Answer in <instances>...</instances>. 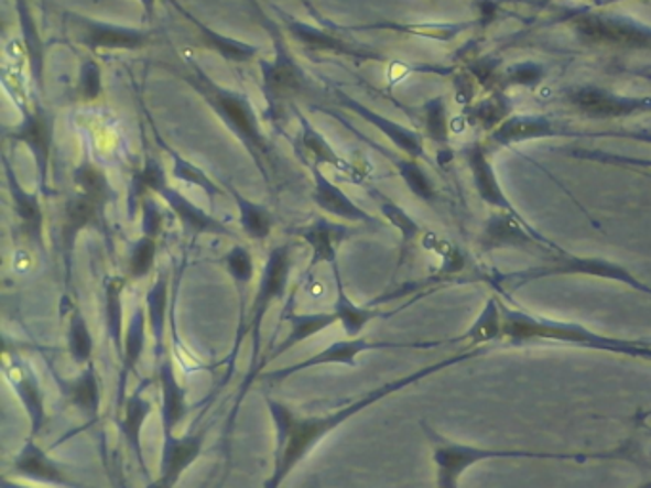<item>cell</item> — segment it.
Segmentation results:
<instances>
[{"label":"cell","mask_w":651,"mask_h":488,"mask_svg":"<svg viewBox=\"0 0 651 488\" xmlns=\"http://www.w3.org/2000/svg\"><path fill=\"white\" fill-rule=\"evenodd\" d=\"M172 155V177L178 180L182 184L195 185L205 192L208 198L220 197L223 189L210 180V177L200 171L199 166H195L194 163H189L187 159L178 155L176 151H171Z\"/></svg>","instance_id":"obj_45"},{"label":"cell","mask_w":651,"mask_h":488,"mask_svg":"<svg viewBox=\"0 0 651 488\" xmlns=\"http://www.w3.org/2000/svg\"><path fill=\"white\" fill-rule=\"evenodd\" d=\"M294 234L299 235L302 241L308 242L312 248V262L308 269H314L319 263H329L330 268L338 263V247L348 237V229L333 221L317 218L310 226L296 229Z\"/></svg>","instance_id":"obj_31"},{"label":"cell","mask_w":651,"mask_h":488,"mask_svg":"<svg viewBox=\"0 0 651 488\" xmlns=\"http://www.w3.org/2000/svg\"><path fill=\"white\" fill-rule=\"evenodd\" d=\"M2 372L8 386L12 388L15 397L20 399L29 422V435L39 437L48 420L46 411V391H44L41 378L36 376L33 365L23 359L22 355L14 351H4L2 357Z\"/></svg>","instance_id":"obj_8"},{"label":"cell","mask_w":651,"mask_h":488,"mask_svg":"<svg viewBox=\"0 0 651 488\" xmlns=\"http://www.w3.org/2000/svg\"><path fill=\"white\" fill-rule=\"evenodd\" d=\"M310 171H312V177H314L312 198H314L317 208H322L323 213L330 214V216L340 218V220L350 221V224L379 226L377 218H372L371 214H367L358 203H354L337 184H333L329 177L319 171V164H312Z\"/></svg>","instance_id":"obj_23"},{"label":"cell","mask_w":651,"mask_h":488,"mask_svg":"<svg viewBox=\"0 0 651 488\" xmlns=\"http://www.w3.org/2000/svg\"><path fill=\"white\" fill-rule=\"evenodd\" d=\"M283 318L289 321L291 328H289L285 338H283L278 346L273 347L272 354L265 355L262 362H272L275 361V359H280L281 355L291 351L293 347L301 346L304 341L314 338L317 334L325 333L327 328H330V326L337 325L338 323L337 317H335V313L333 312L296 313L285 310Z\"/></svg>","instance_id":"obj_27"},{"label":"cell","mask_w":651,"mask_h":488,"mask_svg":"<svg viewBox=\"0 0 651 488\" xmlns=\"http://www.w3.org/2000/svg\"><path fill=\"white\" fill-rule=\"evenodd\" d=\"M169 185L166 172L158 159L153 155L145 156L142 169L134 172L129 185V210L130 214L137 213L138 206L142 205L143 198H148L150 193L159 195Z\"/></svg>","instance_id":"obj_40"},{"label":"cell","mask_w":651,"mask_h":488,"mask_svg":"<svg viewBox=\"0 0 651 488\" xmlns=\"http://www.w3.org/2000/svg\"><path fill=\"white\" fill-rule=\"evenodd\" d=\"M148 313L145 305H137L130 313L129 323L124 328V341H122L121 351V372L117 380V393H115V414L121 411L122 404L127 401V391H129V380L137 375L138 365L142 361L143 351L148 346Z\"/></svg>","instance_id":"obj_16"},{"label":"cell","mask_w":651,"mask_h":488,"mask_svg":"<svg viewBox=\"0 0 651 488\" xmlns=\"http://www.w3.org/2000/svg\"><path fill=\"white\" fill-rule=\"evenodd\" d=\"M77 96L85 104H96L104 96V80H101L100 65L94 59H85L80 64Z\"/></svg>","instance_id":"obj_48"},{"label":"cell","mask_w":651,"mask_h":488,"mask_svg":"<svg viewBox=\"0 0 651 488\" xmlns=\"http://www.w3.org/2000/svg\"><path fill=\"white\" fill-rule=\"evenodd\" d=\"M169 275L165 271H159L158 279L153 281L145 297V313H148V325L150 333L153 334V354L155 359H161L163 355L169 354L166 347V317H169Z\"/></svg>","instance_id":"obj_34"},{"label":"cell","mask_w":651,"mask_h":488,"mask_svg":"<svg viewBox=\"0 0 651 488\" xmlns=\"http://www.w3.org/2000/svg\"><path fill=\"white\" fill-rule=\"evenodd\" d=\"M569 106L588 119H625L651 109V99L629 98L598 86H579L566 93Z\"/></svg>","instance_id":"obj_11"},{"label":"cell","mask_w":651,"mask_h":488,"mask_svg":"<svg viewBox=\"0 0 651 488\" xmlns=\"http://www.w3.org/2000/svg\"><path fill=\"white\" fill-rule=\"evenodd\" d=\"M558 134L560 128L546 117L510 115L507 121L501 122L491 132V142L499 148H509L516 143L531 142V140H541V138H552V135Z\"/></svg>","instance_id":"obj_30"},{"label":"cell","mask_w":651,"mask_h":488,"mask_svg":"<svg viewBox=\"0 0 651 488\" xmlns=\"http://www.w3.org/2000/svg\"><path fill=\"white\" fill-rule=\"evenodd\" d=\"M187 67L189 69L182 73L180 77L184 78L187 85L207 101L208 106L213 107V111L226 122V127L231 128V132L245 143V148L249 149L258 169L264 172V177L268 180L265 164H273L272 143L260 128L257 109L252 106L251 98L247 94L229 90L215 83L200 69L199 65L195 64L194 59L187 62Z\"/></svg>","instance_id":"obj_2"},{"label":"cell","mask_w":651,"mask_h":488,"mask_svg":"<svg viewBox=\"0 0 651 488\" xmlns=\"http://www.w3.org/2000/svg\"><path fill=\"white\" fill-rule=\"evenodd\" d=\"M0 488H35L29 487V485H23V482H18L15 479H10L8 474L2 475V481H0Z\"/></svg>","instance_id":"obj_53"},{"label":"cell","mask_w":651,"mask_h":488,"mask_svg":"<svg viewBox=\"0 0 651 488\" xmlns=\"http://www.w3.org/2000/svg\"><path fill=\"white\" fill-rule=\"evenodd\" d=\"M65 341H67V354L77 367L83 368L88 362H93L96 341H94L93 330H90V325H88L79 305H73L69 317H67Z\"/></svg>","instance_id":"obj_39"},{"label":"cell","mask_w":651,"mask_h":488,"mask_svg":"<svg viewBox=\"0 0 651 488\" xmlns=\"http://www.w3.org/2000/svg\"><path fill=\"white\" fill-rule=\"evenodd\" d=\"M543 239L533 229L525 226L522 216L514 214H493L486 221V227L478 239V248L481 252H493L502 248H516V250H531L533 247L544 248Z\"/></svg>","instance_id":"obj_17"},{"label":"cell","mask_w":651,"mask_h":488,"mask_svg":"<svg viewBox=\"0 0 651 488\" xmlns=\"http://www.w3.org/2000/svg\"><path fill=\"white\" fill-rule=\"evenodd\" d=\"M127 279L121 275H109L104 281V315H106V333L111 346L121 357L124 328L122 326V294H124Z\"/></svg>","instance_id":"obj_38"},{"label":"cell","mask_w":651,"mask_h":488,"mask_svg":"<svg viewBox=\"0 0 651 488\" xmlns=\"http://www.w3.org/2000/svg\"><path fill=\"white\" fill-rule=\"evenodd\" d=\"M262 22L273 39V59H260L258 65L262 73V93L270 106V115L278 121L286 107H293L294 99L301 98L308 90V78L291 54L280 29L273 28V23L265 18Z\"/></svg>","instance_id":"obj_4"},{"label":"cell","mask_w":651,"mask_h":488,"mask_svg":"<svg viewBox=\"0 0 651 488\" xmlns=\"http://www.w3.org/2000/svg\"><path fill=\"white\" fill-rule=\"evenodd\" d=\"M335 99H337L340 106L346 107L348 111H354L358 115L359 119L369 122L371 127L377 128L379 132L387 135L390 142L394 143L395 148L400 149L401 153L411 159H421L424 155V143L423 135L411 130V128L403 127L400 122L388 119L384 115L372 111L371 107L364 106L358 99L350 98L348 94H344L343 90H335L333 93Z\"/></svg>","instance_id":"obj_20"},{"label":"cell","mask_w":651,"mask_h":488,"mask_svg":"<svg viewBox=\"0 0 651 488\" xmlns=\"http://www.w3.org/2000/svg\"><path fill=\"white\" fill-rule=\"evenodd\" d=\"M375 197L379 200V208L382 216H384L395 229H400L401 247H403V250H408V248L421 237V234H423V227L419 226V224H416V221L413 220V218H411L400 205H395L394 200H390V198L380 195V193H375Z\"/></svg>","instance_id":"obj_44"},{"label":"cell","mask_w":651,"mask_h":488,"mask_svg":"<svg viewBox=\"0 0 651 488\" xmlns=\"http://www.w3.org/2000/svg\"><path fill=\"white\" fill-rule=\"evenodd\" d=\"M159 197L165 200L172 214L178 218L180 224L186 227L189 234L237 239V235L226 224L216 220L215 216L205 213L199 205L192 203L184 193H180L178 189H174L171 185H166L165 189L159 193Z\"/></svg>","instance_id":"obj_26"},{"label":"cell","mask_w":651,"mask_h":488,"mask_svg":"<svg viewBox=\"0 0 651 488\" xmlns=\"http://www.w3.org/2000/svg\"><path fill=\"white\" fill-rule=\"evenodd\" d=\"M223 263L226 271H228V275L231 276V281L236 284L237 297H239L236 341H234V349H231V355L228 357V375L231 376L241 346H243L245 334H249L247 333V323L249 321H245V294H247V289L251 286L257 268H254V258H252L251 250L245 245H234V247L229 248L228 254L223 258Z\"/></svg>","instance_id":"obj_21"},{"label":"cell","mask_w":651,"mask_h":488,"mask_svg":"<svg viewBox=\"0 0 651 488\" xmlns=\"http://www.w3.org/2000/svg\"><path fill=\"white\" fill-rule=\"evenodd\" d=\"M67 403L83 414L88 422H96L101 412V380L98 368L93 362L80 368L79 376L59 382Z\"/></svg>","instance_id":"obj_28"},{"label":"cell","mask_w":651,"mask_h":488,"mask_svg":"<svg viewBox=\"0 0 651 488\" xmlns=\"http://www.w3.org/2000/svg\"><path fill=\"white\" fill-rule=\"evenodd\" d=\"M478 8H480V20L484 25H489V23L493 22L497 10H499L493 0H480Z\"/></svg>","instance_id":"obj_52"},{"label":"cell","mask_w":651,"mask_h":488,"mask_svg":"<svg viewBox=\"0 0 651 488\" xmlns=\"http://www.w3.org/2000/svg\"><path fill=\"white\" fill-rule=\"evenodd\" d=\"M382 153L394 163L395 171L400 172L401 180L408 185L409 192L413 193L416 198L424 200V203H430V205L436 200V185L430 180L428 174L424 172L419 159L394 156L390 155L388 151H382Z\"/></svg>","instance_id":"obj_41"},{"label":"cell","mask_w":651,"mask_h":488,"mask_svg":"<svg viewBox=\"0 0 651 488\" xmlns=\"http://www.w3.org/2000/svg\"><path fill=\"white\" fill-rule=\"evenodd\" d=\"M400 347H419V344H398V341H371L364 336L356 338H346V340L333 341L330 346L322 351L312 355L304 361L296 362L293 367H283L280 370H270L265 375L258 376L264 382L280 383L286 382L291 376L301 375L304 370L315 367H327V365H343V367L358 368L359 357L367 351H380V349H400Z\"/></svg>","instance_id":"obj_7"},{"label":"cell","mask_w":651,"mask_h":488,"mask_svg":"<svg viewBox=\"0 0 651 488\" xmlns=\"http://www.w3.org/2000/svg\"><path fill=\"white\" fill-rule=\"evenodd\" d=\"M544 77V69L538 64H518L504 77V83L512 86H535Z\"/></svg>","instance_id":"obj_50"},{"label":"cell","mask_w":651,"mask_h":488,"mask_svg":"<svg viewBox=\"0 0 651 488\" xmlns=\"http://www.w3.org/2000/svg\"><path fill=\"white\" fill-rule=\"evenodd\" d=\"M203 446H205V432L165 435L161 445L158 477L148 488L178 487L187 469L199 460Z\"/></svg>","instance_id":"obj_12"},{"label":"cell","mask_w":651,"mask_h":488,"mask_svg":"<svg viewBox=\"0 0 651 488\" xmlns=\"http://www.w3.org/2000/svg\"><path fill=\"white\" fill-rule=\"evenodd\" d=\"M2 164H4V177H7L8 193L12 198V206H14V214L20 221V231L23 237L28 239L31 245L44 248V213L39 195L29 193L20 180L15 176L12 164L7 156H2Z\"/></svg>","instance_id":"obj_22"},{"label":"cell","mask_w":651,"mask_h":488,"mask_svg":"<svg viewBox=\"0 0 651 488\" xmlns=\"http://www.w3.org/2000/svg\"><path fill=\"white\" fill-rule=\"evenodd\" d=\"M575 35L587 46L606 48L648 50L651 48V29L625 18L611 15H579L575 23Z\"/></svg>","instance_id":"obj_6"},{"label":"cell","mask_w":651,"mask_h":488,"mask_svg":"<svg viewBox=\"0 0 651 488\" xmlns=\"http://www.w3.org/2000/svg\"><path fill=\"white\" fill-rule=\"evenodd\" d=\"M509 117L510 99L502 93H495L493 96H489L470 109V119L491 132Z\"/></svg>","instance_id":"obj_46"},{"label":"cell","mask_w":651,"mask_h":488,"mask_svg":"<svg viewBox=\"0 0 651 488\" xmlns=\"http://www.w3.org/2000/svg\"><path fill=\"white\" fill-rule=\"evenodd\" d=\"M231 197L236 200L237 213H239V226L243 234L251 241L265 242L273 234V216L264 205L254 203L251 198L243 197L241 193L236 192L234 187H228Z\"/></svg>","instance_id":"obj_37"},{"label":"cell","mask_w":651,"mask_h":488,"mask_svg":"<svg viewBox=\"0 0 651 488\" xmlns=\"http://www.w3.org/2000/svg\"><path fill=\"white\" fill-rule=\"evenodd\" d=\"M330 271H333V279H335V286H337V296H335V304H333L330 312L335 313L338 325L343 326L344 334L348 338H356L375 318L384 317V313L375 310L372 305H366V307L358 305L348 296V292L344 289L343 273H340L338 263L330 265Z\"/></svg>","instance_id":"obj_32"},{"label":"cell","mask_w":651,"mask_h":488,"mask_svg":"<svg viewBox=\"0 0 651 488\" xmlns=\"http://www.w3.org/2000/svg\"><path fill=\"white\" fill-rule=\"evenodd\" d=\"M8 140L23 143L33 153L39 187L41 193H48V174H51L52 145H54V119L46 107L35 104L22 111V122L7 134Z\"/></svg>","instance_id":"obj_9"},{"label":"cell","mask_w":651,"mask_h":488,"mask_svg":"<svg viewBox=\"0 0 651 488\" xmlns=\"http://www.w3.org/2000/svg\"><path fill=\"white\" fill-rule=\"evenodd\" d=\"M283 20H285L286 31H289V35L293 36L294 43L301 44L302 48L310 54H333V56L351 57V59H359V62H382L384 59L379 52L350 43L343 36L330 33L327 29L315 28V25L299 22L293 18H286V15H283Z\"/></svg>","instance_id":"obj_13"},{"label":"cell","mask_w":651,"mask_h":488,"mask_svg":"<svg viewBox=\"0 0 651 488\" xmlns=\"http://www.w3.org/2000/svg\"><path fill=\"white\" fill-rule=\"evenodd\" d=\"M158 260V239L143 235L140 239L132 242L129 250V260H127V273L132 281H142L150 275L155 268Z\"/></svg>","instance_id":"obj_43"},{"label":"cell","mask_w":651,"mask_h":488,"mask_svg":"<svg viewBox=\"0 0 651 488\" xmlns=\"http://www.w3.org/2000/svg\"><path fill=\"white\" fill-rule=\"evenodd\" d=\"M423 425L424 435L432 446V460L436 466V488H458V481L466 469L476 466L487 458H572V454H541L523 453V451H491L480 446L460 445L445 440L440 433L426 424Z\"/></svg>","instance_id":"obj_5"},{"label":"cell","mask_w":651,"mask_h":488,"mask_svg":"<svg viewBox=\"0 0 651 488\" xmlns=\"http://www.w3.org/2000/svg\"><path fill=\"white\" fill-rule=\"evenodd\" d=\"M140 214H142V234L159 239L165 227V216L161 213L158 200L151 197L143 198Z\"/></svg>","instance_id":"obj_49"},{"label":"cell","mask_w":651,"mask_h":488,"mask_svg":"<svg viewBox=\"0 0 651 488\" xmlns=\"http://www.w3.org/2000/svg\"><path fill=\"white\" fill-rule=\"evenodd\" d=\"M15 14L22 31L23 56L28 59L29 72L39 90H43L44 75V43L41 31L36 28L35 18L31 12L29 0H15Z\"/></svg>","instance_id":"obj_35"},{"label":"cell","mask_w":651,"mask_h":488,"mask_svg":"<svg viewBox=\"0 0 651 488\" xmlns=\"http://www.w3.org/2000/svg\"><path fill=\"white\" fill-rule=\"evenodd\" d=\"M140 4H142L143 12H145V18H153L155 15L158 0H140Z\"/></svg>","instance_id":"obj_54"},{"label":"cell","mask_w":651,"mask_h":488,"mask_svg":"<svg viewBox=\"0 0 651 488\" xmlns=\"http://www.w3.org/2000/svg\"><path fill=\"white\" fill-rule=\"evenodd\" d=\"M171 4L178 10L180 14L186 18L187 22L197 29L200 43L205 44L207 48L218 52L226 62H231V64H247V62H252L254 57H258V48L254 44L237 41L234 36L223 35V33H218L215 29L208 28L205 23L199 22L192 12H187L186 8L180 7L176 0H171Z\"/></svg>","instance_id":"obj_33"},{"label":"cell","mask_w":651,"mask_h":488,"mask_svg":"<svg viewBox=\"0 0 651 488\" xmlns=\"http://www.w3.org/2000/svg\"><path fill=\"white\" fill-rule=\"evenodd\" d=\"M104 208L85 195H73L64 206V224H62V252L65 260V276H72V260L75 245L86 227H100Z\"/></svg>","instance_id":"obj_24"},{"label":"cell","mask_w":651,"mask_h":488,"mask_svg":"<svg viewBox=\"0 0 651 488\" xmlns=\"http://www.w3.org/2000/svg\"><path fill=\"white\" fill-rule=\"evenodd\" d=\"M424 134L430 142L436 143L440 148H447L452 138V122L447 113V104L442 96L432 98L423 106Z\"/></svg>","instance_id":"obj_42"},{"label":"cell","mask_w":651,"mask_h":488,"mask_svg":"<svg viewBox=\"0 0 651 488\" xmlns=\"http://www.w3.org/2000/svg\"><path fill=\"white\" fill-rule=\"evenodd\" d=\"M12 474L25 481L41 482L56 488H86L77 475L62 462L54 460L36 437L29 435L20 453L12 460Z\"/></svg>","instance_id":"obj_10"},{"label":"cell","mask_w":651,"mask_h":488,"mask_svg":"<svg viewBox=\"0 0 651 488\" xmlns=\"http://www.w3.org/2000/svg\"><path fill=\"white\" fill-rule=\"evenodd\" d=\"M523 275H525V281L546 275L600 276V279H611V281L630 284V286H634L638 291L651 292L650 286L640 283L637 276L630 275L629 271H627L623 265L609 262V260H601V258H579V256L564 254L556 258L552 265H546V268L541 269H531V271H525Z\"/></svg>","instance_id":"obj_15"},{"label":"cell","mask_w":651,"mask_h":488,"mask_svg":"<svg viewBox=\"0 0 651 488\" xmlns=\"http://www.w3.org/2000/svg\"><path fill=\"white\" fill-rule=\"evenodd\" d=\"M145 388L148 383H140L137 390L132 391V395L127 397L121 411L115 414V422L124 440V445L129 446L130 453L140 466L143 477H150V469L143 454V427L153 412V404L148 397L143 395Z\"/></svg>","instance_id":"obj_18"},{"label":"cell","mask_w":651,"mask_h":488,"mask_svg":"<svg viewBox=\"0 0 651 488\" xmlns=\"http://www.w3.org/2000/svg\"><path fill=\"white\" fill-rule=\"evenodd\" d=\"M72 15L73 23L79 28V41L93 52L98 50H143L150 44L151 35L148 31L137 28H124L115 23L98 22L85 15Z\"/></svg>","instance_id":"obj_14"},{"label":"cell","mask_w":651,"mask_h":488,"mask_svg":"<svg viewBox=\"0 0 651 488\" xmlns=\"http://www.w3.org/2000/svg\"><path fill=\"white\" fill-rule=\"evenodd\" d=\"M226 479H228V471H224L223 477H220V481L216 482L215 487L213 488H224V485H226Z\"/></svg>","instance_id":"obj_55"},{"label":"cell","mask_w":651,"mask_h":488,"mask_svg":"<svg viewBox=\"0 0 651 488\" xmlns=\"http://www.w3.org/2000/svg\"><path fill=\"white\" fill-rule=\"evenodd\" d=\"M158 365L159 414H161V432L163 437L176 433L180 422L187 414V388L180 382L171 354L155 359Z\"/></svg>","instance_id":"obj_19"},{"label":"cell","mask_w":651,"mask_h":488,"mask_svg":"<svg viewBox=\"0 0 651 488\" xmlns=\"http://www.w3.org/2000/svg\"><path fill=\"white\" fill-rule=\"evenodd\" d=\"M296 115H299V122H301L302 148L306 149L310 155L314 156L315 164L333 166V169H337L344 176L350 177L354 184H364L369 174L358 169L356 164L344 161L343 156L338 155L337 151H335V148L327 142V138L304 115L299 113V111H296Z\"/></svg>","instance_id":"obj_29"},{"label":"cell","mask_w":651,"mask_h":488,"mask_svg":"<svg viewBox=\"0 0 651 488\" xmlns=\"http://www.w3.org/2000/svg\"><path fill=\"white\" fill-rule=\"evenodd\" d=\"M453 361L440 362L432 367L416 370L413 375L403 376L392 382L382 383L375 390L367 391L364 395L356 397L354 401L344 404L343 409L327 412V414H299L291 406L272 397H265L268 416L272 420L273 435H275V448H273L272 474L268 475L262 488H281L286 477L293 474L302 462L314 453L315 446L327 440L330 433L337 432L340 425L346 424L351 417L358 416L372 404L384 401L387 397L394 395L398 391L405 390L413 383L421 382L426 376L442 370L445 365Z\"/></svg>","instance_id":"obj_1"},{"label":"cell","mask_w":651,"mask_h":488,"mask_svg":"<svg viewBox=\"0 0 651 488\" xmlns=\"http://www.w3.org/2000/svg\"><path fill=\"white\" fill-rule=\"evenodd\" d=\"M73 182H75L77 193L90 198L96 205H100L104 210L109 205L117 203V198H119L113 185L109 182V177L106 176V172L101 171L100 166L94 164L90 159H85L73 171Z\"/></svg>","instance_id":"obj_36"},{"label":"cell","mask_w":651,"mask_h":488,"mask_svg":"<svg viewBox=\"0 0 651 488\" xmlns=\"http://www.w3.org/2000/svg\"><path fill=\"white\" fill-rule=\"evenodd\" d=\"M502 334V317L501 310H499V302L497 300H489L487 307L481 312L480 318L476 321V325L468 330V338L476 341V344H486V341L495 340Z\"/></svg>","instance_id":"obj_47"},{"label":"cell","mask_w":651,"mask_h":488,"mask_svg":"<svg viewBox=\"0 0 651 488\" xmlns=\"http://www.w3.org/2000/svg\"><path fill=\"white\" fill-rule=\"evenodd\" d=\"M465 161L468 163V169L473 174L474 187H476L481 200L489 206H493L497 210H501V213L520 216L514 205L507 197V193L502 192L486 145L480 142L470 143L468 148H465Z\"/></svg>","instance_id":"obj_25"},{"label":"cell","mask_w":651,"mask_h":488,"mask_svg":"<svg viewBox=\"0 0 651 488\" xmlns=\"http://www.w3.org/2000/svg\"><path fill=\"white\" fill-rule=\"evenodd\" d=\"M291 271H293V245L286 242V245L272 248L268 260H265L264 269H262L260 281H258L257 294L252 300L251 318L247 323V333L251 336V370H249L247 382L243 383V388L239 390V395H237L234 420L239 412L245 393L251 388L252 378H254L258 362H260V340H262V326H264L265 317H268V313L272 312L273 304L285 302ZM234 420H231V424H234Z\"/></svg>","instance_id":"obj_3"},{"label":"cell","mask_w":651,"mask_h":488,"mask_svg":"<svg viewBox=\"0 0 651 488\" xmlns=\"http://www.w3.org/2000/svg\"><path fill=\"white\" fill-rule=\"evenodd\" d=\"M632 138H637L640 142H648L651 143V132H642V134H632ZM587 153V159H593V161H598V163H617V164H634V166H650L651 169V161H634V159H623V156H616V155H601L600 151H585Z\"/></svg>","instance_id":"obj_51"}]
</instances>
